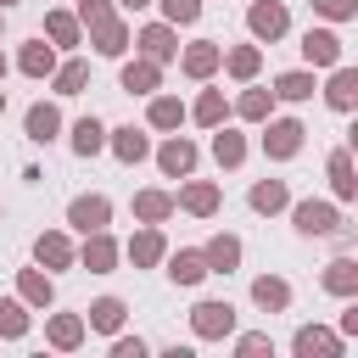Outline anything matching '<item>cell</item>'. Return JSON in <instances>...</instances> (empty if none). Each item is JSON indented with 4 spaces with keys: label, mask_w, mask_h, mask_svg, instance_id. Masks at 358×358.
Instances as JSON below:
<instances>
[{
    "label": "cell",
    "mask_w": 358,
    "mask_h": 358,
    "mask_svg": "<svg viewBox=\"0 0 358 358\" xmlns=\"http://www.w3.org/2000/svg\"><path fill=\"white\" fill-rule=\"evenodd\" d=\"M190 324H196V336H229L235 330V308L229 302H201L190 313Z\"/></svg>",
    "instance_id": "6da1fadb"
},
{
    "label": "cell",
    "mask_w": 358,
    "mask_h": 358,
    "mask_svg": "<svg viewBox=\"0 0 358 358\" xmlns=\"http://www.w3.org/2000/svg\"><path fill=\"white\" fill-rule=\"evenodd\" d=\"M296 145H302V123H291V117L268 123V134H263V151L268 157H296Z\"/></svg>",
    "instance_id": "7a4b0ae2"
},
{
    "label": "cell",
    "mask_w": 358,
    "mask_h": 358,
    "mask_svg": "<svg viewBox=\"0 0 358 358\" xmlns=\"http://www.w3.org/2000/svg\"><path fill=\"white\" fill-rule=\"evenodd\" d=\"M336 224H341V218H336L330 201H302V207H296V229H302V235H330Z\"/></svg>",
    "instance_id": "3957f363"
},
{
    "label": "cell",
    "mask_w": 358,
    "mask_h": 358,
    "mask_svg": "<svg viewBox=\"0 0 358 358\" xmlns=\"http://www.w3.org/2000/svg\"><path fill=\"white\" fill-rule=\"evenodd\" d=\"M246 22H252V34H257V39H280V34H285V6H274V0H257Z\"/></svg>",
    "instance_id": "277c9868"
},
{
    "label": "cell",
    "mask_w": 358,
    "mask_h": 358,
    "mask_svg": "<svg viewBox=\"0 0 358 358\" xmlns=\"http://www.w3.org/2000/svg\"><path fill=\"white\" fill-rule=\"evenodd\" d=\"M302 56L319 62V67H336V62H341V39H336L330 28H313V34L302 39Z\"/></svg>",
    "instance_id": "5b68a950"
},
{
    "label": "cell",
    "mask_w": 358,
    "mask_h": 358,
    "mask_svg": "<svg viewBox=\"0 0 358 358\" xmlns=\"http://www.w3.org/2000/svg\"><path fill=\"white\" fill-rule=\"evenodd\" d=\"M106 213H112V207H106V196H78V201L67 207V218H73L84 235H90V229H106Z\"/></svg>",
    "instance_id": "8992f818"
},
{
    "label": "cell",
    "mask_w": 358,
    "mask_h": 358,
    "mask_svg": "<svg viewBox=\"0 0 358 358\" xmlns=\"http://www.w3.org/2000/svg\"><path fill=\"white\" fill-rule=\"evenodd\" d=\"M324 95H330V106H336V112H347V106L358 101V73H352V67H336V78H330V90H324Z\"/></svg>",
    "instance_id": "52a82bcc"
},
{
    "label": "cell",
    "mask_w": 358,
    "mask_h": 358,
    "mask_svg": "<svg viewBox=\"0 0 358 358\" xmlns=\"http://www.w3.org/2000/svg\"><path fill=\"white\" fill-rule=\"evenodd\" d=\"M101 145H106V129H101L95 117H78V123H73V151H78V157H95Z\"/></svg>",
    "instance_id": "ba28073f"
},
{
    "label": "cell",
    "mask_w": 358,
    "mask_h": 358,
    "mask_svg": "<svg viewBox=\"0 0 358 358\" xmlns=\"http://www.w3.org/2000/svg\"><path fill=\"white\" fill-rule=\"evenodd\" d=\"M201 257H207V268H218V274H229V268L241 263V241H235V235H218V241H213V246H207Z\"/></svg>",
    "instance_id": "9c48e42d"
},
{
    "label": "cell",
    "mask_w": 358,
    "mask_h": 358,
    "mask_svg": "<svg viewBox=\"0 0 358 358\" xmlns=\"http://www.w3.org/2000/svg\"><path fill=\"white\" fill-rule=\"evenodd\" d=\"M324 285H330L336 296H352V291H358V263H352V257H336V263L324 268Z\"/></svg>",
    "instance_id": "30bf717a"
},
{
    "label": "cell",
    "mask_w": 358,
    "mask_h": 358,
    "mask_svg": "<svg viewBox=\"0 0 358 358\" xmlns=\"http://www.w3.org/2000/svg\"><path fill=\"white\" fill-rule=\"evenodd\" d=\"M90 28H95V50H101V56H117V50L129 45V39H123V28L112 22V11H106V17H95Z\"/></svg>",
    "instance_id": "8fae6325"
},
{
    "label": "cell",
    "mask_w": 358,
    "mask_h": 358,
    "mask_svg": "<svg viewBox=\"0 0 358 358\" xmlns=\"http://www.w3.org/2000/svg\"><path fill=\"white\" fill-rule=\"evenodd\" d=\"M112 257H117V246H112L101 229H90V246H84V263H90V274H106V268H112Z\"/></svg>",
    "instance_id": "7c38bea8"
},
{
    "label": "cell",
    "mask_w": 358,
    "mask_h": 358,
    "mask_svg": "<svg viewBox=\"0 0 358 358\" xmlns=\"http://www.w3.org/2000/svg\"><path fill=\"white\" fill-rule=\"evenodd\" d=\"M296 352H302V358H313V352H319V358H336L341 341H336L330 330H302V336H296Z\"/></svg>",
    "instance_id": "4fadbf2b"
},
{
    "label": "cell",
    "mask_w": 358,
    "mask_h": 358,
    "mask_svg": "<svg viewBox=\"0 0 358 358\" xmlns=\"http://www.w3.org/2000/svg\"><path fill=\"white\" fill-rule=\"evenodd\" d=\"M190 162H196V145L190 140H168L162 145V173H190Z\"/></svg>",
    "instance_id": "5bb4252c"
},
{
    "label": "cell",
    "mask_w": 358,
    "mask_h": 358,
    "mask_svg": "<svg viewBox=\"0 0 358 358\" xmlns=\"http://www.w3.org/2000/svg\"><path fill=\"white\" fill-rule=\"evenodd\" d=\"M56 129H62L56 106H34V112H28V140H39V145H45V140H50Z\"/></svg>",
    "instance_id": "9a60e30c"
},
{
    "label": "cell",
    "mask_w": 358,
    "mask_h": 358,
    "mask_svg": "<svg viewBox=\"0 0 358 358\" xmlns=\"http://www.w3.org/2000/svg\"><path fill=\"white\" fill-rule=\"evenodd\" d=\"M34 252H39V263H50V268H67V263H73V246H67L62 235H39Z\"/></svg>",
    "instance_id": "2e32d148"
},
{
    "label": "cell",
    "mask_w": 358,
    "mask_h": 358,
    "mask_svg": "<svg viewBox=\"0 0 358 358\" xmlns=\"http://www.w3.org/2000/svg\"><path fill=\"white\" fill-rule=\"evenodd\" d=\"M168 274H173V280H179V285H196V280H201V274H207V257H201V252H179V257H173V268H168Z\"/></svg>",
    "instance_id": "e0dca14e"
},
{
    "label": "cell",
    "mask_w": 358,
    "mask_h": 358,
    "mask_svg": "<svg viewBox=\"0 0 358 358\" xmlns=\"http://www.w3.org/2000/svg\"><path fill=\"white\" fill-rule=\"evenodd\" d=\"M213 67H218V45H190V50H185V73L207 78Z\"/></svg>",
    "instance_id": "ac0fdd59"
},
{
    "label": "cell",
    "mask_w": 358,
    "mask_h": 358,
    "mask_svg": "<svg viewBox=\"0 0 358 358\" xmlns=\"http://www.w3.org/2000/svg\"><path fill=\"white\" fill-rule=\"evenodd\" d=\"M252 296H257V308H285V302H291V285H285V280H257Z\"/></svg>",
    "instance_id": "d6986e66"
},
{
    "label": "cell",
    "mask_w": 358,
    "mask_h": 358,
    "mask_svg": "<svg viewBox=\"0 0 358 358\" xmlns=\"http://www.w3.org/2000/svg\"><path fill=\"white\" fill-rule=\"evenodd\" d=\"M90 324H95V330H117V324H123V302H117V296H101V302L90 308Z\"/></svg>",
    "instance_id": "ffe728a7"
},
{
    "label": "cell",
    "mask_w": 358,
    "mask_h": 358,
    "mask_svg": "<svg viewBox=\"0 0 358 358\" xmlns=\"http://www.w3.org/2000/svg\"><path fill=\"white\" fill-rule=\"evenodd\" d=\"M140 45H145V56H151V62H168V56H173V34H168V28H145V34H140Z\"/></svg>",
    "instance_id": "44dd1931"
},
{
    "label": "cell",
    "mask_w": 358,
    "mask_h": 358,
    "mask_svg": "<svg viewBox=\"0 0 358 358\" xmlns=\"http://www.w3.org/2000/svg\"><path fill=\"white\" fill-rule=\"evenodd\" d=\"M112 151L123 157V162H140L151 145H145V134H134V129H117V140H112Z\"/></svg>",
    "instance_id": "7402d4cb"
},
{
    "label": "cell",
    "mask_w": 358,
    "mask_h": 358,
    "mask_svg": "<svg viewBox=\"0 0 358 358\" xmlns=\"http://www.w3.org/2000/svg\"><path fill=\"white\" fill-rule=\"evenodd\" d=\"M252 207H257V213H280V207H285V185H280V179L257 185V190H252Z\"/></svg>",
    "instance_id": "603a6c76"
},
{
    "label": "cell",
    "mask_w": 358,
    "mask_h": 358,
    "mask_svg": "<svg viewBox=\"0 0 358 358\" xmlns=\"http://www.w3.org/2000/svg\"><path fill=\"white\" fill-rule=\"evenodd\" d=\"M129 257H134V263H157V257H162V235H157V229L134 235V241H129Z\"/></svg>",
    "instance_id": "cb8c5ba5"
},
{
    "label": "cell",
    "mask_w": 358,
    "mask_h": 358,
    "mask_svg": "<svg viewBox=\"0 0 358 358\" xmlns=\"http://www.w3.org/2000/svg\"><path fill=\"white\" fill-rule=\"evenodd\" d=\"M78 336H84V319H73V313L50 319V341H56V347H78Z\"/></svg>",
    "instance_id": "d4e9b609"
},
{
    "label": "cell",
    "mask_w": 358,
    "mask_h": 358,
    "mask_svg": "<svg viewBox=\"0 0 358 358\" xmlns=\"http://www.w3.org/2000/svg\"><path fill=\"white\" fill-rule=\"evenodd\" d=\"M123 90H157V62H134V67H123Z\"/></svg>",
    "instance_id": "484cf974"
},
{
    "label": "cell",
    "mask_w": 358,
    "mask_h": 358,
    "mask_svg": "<svg viewBox=\"0 0 358 358\" xmlns=\"http://www.w3.org/2000/svg\"><path fill=\"white\" fill-rule=\"evenodd\" d=\"M274 95H285V101H308V95H313V78H308V73H285V78L274 84Z\"/></svg>",
    "instance_id": "4316f807"
},
{
    "label": "cell",
    "mask_w": 358,
    "mask_h": 358,
    "mask_svg": "<svg viewBox=\"0 0 358 358\" xmlns=\"http://www.w3.org/2000/svg\"><path fill=\"white\" fill-rule=\"evenodd\" d=\"M179 117H185V106H179L173 95H162V101H151V123H157V129H179Z\"/></svg>",
    "instance_id": "83f0119b"
},
{
    "label": "cell",
    "mask_w": 358,
    "mask_h": 358,
    "mask_svg": "<svg viewBox=\"0 0 358 358\" xmlns=\"http://www.w3.org/2000/svg\"><path fill=\"white\" fill-rule=\"evenodd\" d=\"M168 207H173V201H168L162 190H145V196H134V213H140V218H151V224H157V218H168Z\"/></svg>",
    "instance_id": "f1b7e54d"
},
{
    "label": "cell",
    "mask_w": 358,
    "mask_h": 358,
    "mask_svg": "<svg viewBox=\"0 0 358 358\" xmlns=\"http://www.w3.org/2000/svg\"><path fill=\"white\" fill-rule=\"evenodd\" d=\"M84 78H90V67H84V62H67V67L56 73V90H62V95H78Z\"/></svg>",
    "instance_id": "f546056e"
},
{
    "label": "cell",
    "mask_w": 358,
    "mask_h": 358,
    "mask_svg": "<svg viewBox=\"0 0 358 358\" xmlns=\"http://www.w3.org/2000/svg\"><path fill=\"white\" fill-rule=\"evenodd\" d=\"M213 157H218L224 168H235V162L246 157V145H241V134H218V140H213Z\"/></svg>",
    "instance_id": "4dcf8cb0"
},
{
    "label": "cell",
    "mask_w": 358,
    "mask_h": 358,
    "mask_svg": "<svg viewBox=\"0 0 358 358\" xmlns=\"http://www.w3.org/2000/svg\"><path fill=\"white\" fill-rule=\"evenodd\" d=\"M330 179H336V196H352V157L347 151L330 157Z\"/></svg>",
    "instance_id": "1f68e13d"
},
{
    "label": "cell",
    "mask_w": 358,
    "mask_h": 358,
    "mask_svg": "<svg viewBox=\"0 0 358 358\" xmlns=\"http://www.w3.org/2000/svg\"><path fill=\"white\" fill-rule=\"evenodd\" d=\"M22 330H28L22 302H0V336H22Z\"/></svg>",
    "instance_id": "d6a6232c"
},
{
    "label": "cell",
    "mask_w": 358,
    "mask_h": 358,
    "mask_svg": "<svg viewBox=\"0 0 358 358\" xmlns=\"http://www.w3.org/2000/svg\"><path fill=\"white\" fill-rule=\"evenodd\" d=\"M45 28H50V39H56V45H73V39H78V22H73L67 11H50V22H45Z\"/></svg>",
    "instance_id": "836d02e7"
},
{
    "label": "cell",
    "mask_w": 358,
    "mask_h": 358,
    "mask_svg": "<svg viewBox=\"0 0 358 358\" xmlns=\"http://www.w3.org/2000/svg\"><path fill=\"white\" fill-rule=\"evenodd\" d=\"M185 207H190V213H213V207H218V190H213V185H190V190H185Z\"/></svg>",
    "instance_id": "e575fe53"
},
{
    "label": "cell",
    "mask_w": 358,
    "mask_h": 358,
    "mask_svg": "<svg viewBox=\"0 0 358 358\" xmlns=\"http://www.w3.org/2000/svg\"><path fill=\"white\" fill-rule=\"evenodd\" d=\"M22 73H34V78L50 73V45H28V50H22Z\"/></svg>",
    "instance_id": "d590c367"
},
{
    "label": "cell",
    "mask_w": 358,
    "mask_h": 358,
    "mask_svg": "<svg viewBox=\"0 0 358 358\" xmlns=\"http://www.w3.org/2000/svg\"><path fill=\"white\" fill-rule=\"evenodd\" d=\"M229 73H235V78H252V73H257V50H252V45H241V50L229 56Z\"/></svg>",
    "instance_id": "8d00e7d4"
},
{
    "label": "cell",
    "mask_w": 358,
    "mask_h": 358,
    "mask_svg": "<svg viewBox=\"0 0 358 358\" xmlns=\"http://www.w3.org/2000/svg\"><path fill=\"white\" fill-rule=\"evenodd\" d=\"M196 117H201V123H218V117H224V95H218V90H207V95L196 101Z\"/></svg>",
    "instance_id": "74e56055"
},
{
    "label": "cell",
    "mask_w": 358,
    "mask_h": 358,
    "mask_svg": "<svg viewBox=\"0 0 358 358\" xmlns=\"http://www.w3.org/2000/svg\"><path fill=\"white\" fill-rule=\"evenodd\" d=\"M162 11H168L173 22H196V17H201V0H162Z\"/></svg>",
    "instance_id": "f35d334b"
},
{
    "label": "cell",
    "mask_w": 358,
    "mask_h": 358,
    "mask_svg": "<svg viewBox=\"0 0 358 358\" xmlns=\"http://www.w3.org/2000/svg\"><path fill=\"white\" fill-rule=\"evenodd\" d=\"M22 296L28 302H50V280L45 274H22Z\"/></svg>",
    "instance_id": "ab89813d"
},
{
    "label": "cell",
    "mask_w": 358,
    "mask_h": 358,
    "mask_svg": "<svg viewBox=\"0 0 358 358\" xmlns=\"http://www.w3.org/2000/svg\"><path fill=\"white\" fill-rule=\"evenodd\" d=\"M241 117H268V95H263V90L241 95Z\"/></svg>",
    "instance_id": "60d3db41"
},
{
    "label": "cell",
    "mask_w": 358,
    "mask_h": 358,
    "mask_svg": "<svg viewBox=\"0 0 358 358\" xmlns=\"http://www.w3.org/2000/svg\"><path fill=\"white\" fill-rule=\"evenodd\" d=\"M313 6H319L324 17H336V22H341V17H352V0H313Z\"/></svg>",
    "instance_id": "b9f144b4"
},
{
    "label": "cell",
    "mask_w": 358,
    "mask_h": 358,
    "mask_svg": "<svg viewBox=\"0 0 358 358\" xmlns=\"http://www.w3.org/2000/svg\"><path fill=\"white\" fill-rule=\"evenodd\" d=\"M241 352H246V358H257V352H268V336H241Z\"/></svg>",
    "instance_id": "7bdbcfd3"
},
{
    "label": "cell",
    "mask_w": 358,
    "mask_h": 358,
    "mask_svg": "<svg viewBox=\"0 0 358 358\" xmlns=\"http://www.w3.org/2000/svg\"><path fill=\"white\" fill-rule=\"evenodd\" d=\"M140 352H145V341H140V336H134V341H129V336L117 341V358H140Z\"/></svg>",
    "instance_id": "ee69618b"
},
{
    "label": "cell",
    "mask_w": 358,
    "mask_h": 358,
    "mask_svg": "<svg viewBox=\"0 0 358 358\" xmlns=\"http://www.w3.org/2000/svg\"><path fill=\"white\" fill-rule=\"evenodd\" d=\"M123 6H129V11H134V6H145V0H123Z\"/></svg>",
    "instance_id": "f6af8a7d"
},
{
    "label": "cell",
    "mask_w": 358,
    "mask_h": 358,
    "mask_svg": "<svg viewBox=\"0 0 358 358\" xmlns=\"http://www.w3.org/2000/svg\"><path fill=\"white\" fill-rule=\"evenodd\" d=\"M0 73H6V56H0Z\"/></svg>",
    "instance_id": "bcb514c9"
},
{
    "label": "cell",
    "mask_w": 358,
    "mask_h": 358,
    "mask_svg": "<svg viewBox=\"0 0 358 358\" xmlns=\"http://www.w3.org/2000/svg\"><path fill=\"white\" fill-rule=\"evenodd\" d=\"M0 6H11V0H0Z\"/></svg>",
    "instance_id": "7dc6e473"
},
{
    "label": "cell",
    "mask_w": 358,
    "mask_h": 358,
    "mask_svg": "<svg viewBox=\"0 0 358 358\" xmlns=\"http://www.w3.org/2000/svg\"><path fill=\"white\" fill-rule=\"evenodd\" d=\"M0 106H6V95H0Z\"/></svg>",
    "instance_id": "c3c4849f"
}]
</instances>
